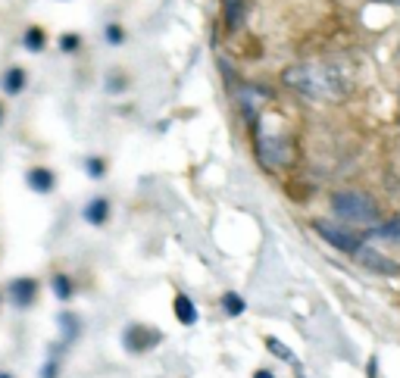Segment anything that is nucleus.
<instances>
[{
  "label": "nucleus",
  "instance_id": "1",
  "mask_svg": "<svg viewBox=\"0 0 400 378\" xmlns=\"http://www.w3.org/2000/svg\"><path fill=\"white\" fill-rule=\"evenodd\" d=\"M281 82L307 100H341L350 91V78L338 63H297L281 72Z\"/></svg>",
  "mask_w": 400,
  "mask_h": 378
},
{
  "label": "nucleus",
  "instance_id": "2",
  "mask_svg": "<svg viewBox=\"0 0 400 378\" xmlns=\"http://www.w3.org/2000/svg\"><path fill=\"white\" fill-rule=\"evenodd\" d=\"M254 147H256V160L266 169H281L291 163V141H288V135L269 131L260 119L254 122Z\"/></svg>",
  "mask_w": 400,
  "mask_h": 378
},
{
  "label": "nucleus",
  "instance_id": "3",
  "mask_svg": "<svg viewBox=\"0 0 400 378\" xmlns=\"http://www.w3.org/2000/svg\"><path fill=\"white\" fill-rule=\"evenodd\" d=\"M332 212L344 222H354V225H369L379 216V207L369 194H360V191H338L332 197Z\"/></svg>",
  "mask_w": 400,
  "mask_h": 378
},
{
  "label": "nucleus",
  "instance_id": "4",
  "mask_svg": "<svg viewBox=\"0 0 400 378\" xmlns=\"http://www.w3.org/2000/svg\"><path fill=\"white\" fill-rule=\"evenodd\" d=\"M160 341H163V332L160 328H151V325H129L122 335V344L129 353H147Z\"/></svg>",
  "mask_w": 400,
  "mask_h": 378
},
{
  "label": "nucleus",
  "instance_id": "5",
  "mask_svg": "<svg viewBox=\"0 0 400 378\" xmlns=\"http://www.w3.org/2000/svg\"><path fill=\"white\" fill-rule=\"evenodd\" d=\"M313 228H316L319 238L328 241L332 247H338L341 254H357V250H360V238H357V234L344 232V228H338V225H332V222H323V219H316V222H313Z\"/></svg>",
  "mask_w": 400,
  "mask_h": 378
},
{
  "label": "nucleus",
  "instance_id": "6",
  "mask_svg": "<svg viewBox=\"0 0 400 378\" xmlns=\"http://www.w3.org/2000/svg\"><path fill=\"white\" fill-rule=\"evenodd\" d=\"M354 256H357L360 266H366V269H372L379 275H400V266L394 263V259H388L385 254H379V250H372V247H360Z\"/></svg>",
  "mask_w": 400,
  "mask_h": 378
},
{
  "label": "nucleus",
  "instance_id": "7",
  "mask_svg": "<svg viewBox=\"0 0 400 378\" xmlns=\"http://www.w3.org/2000/svg\"><path fill=\"white\" fill-rule=\"evenodd\" d=\"M38 297V281L35 279H16L10 285V301L13 306H19V310H26V306L35 303Z\"/></svg>",
  "mask_w": 400,
  "mask_h": 378
},
{
  "label": "nucleus",
  "instance_id": "8",
  "mask_svg": "<svg viewBox=\"0 0 400 378\" xmlns=\"http://www.w3.org/2000/svg\"><path fill=\"white\" fill-rule=\"evenodd\" d=\"M26 182L31 191H38V194H50L53 191V185H57V176H53L50 169H44V166H35V169H28L26 172Z\"/></svg>",
  "mask_w": 400,
  "mask_h": 378
},
{
  "label": "nucleus",
  "instance_id": "9",
  "mask_svg": "<svg viewBox=\"0 0 400 378\" xmlns=\"http://www.w3.org/2000/svg\"><path fill=\"white\" fill-rule=\"evenodd\" d=\"M172 313H175V319L182 322V325H194V322H198V306H194V301L188 294H175Z\"/></svg>",
  "mask_w": 400,
  "mask_h": 378
},
{
  "label": "nucleus",
  "instance_id": "10",
  "mask_svg": "<svg viewBox=\"0 0 400 378\" xmlns=\"http://www.w3.org/2000/svg\"><path fill=\"white\" fill-rule=\"evenodd\" d=\"M244 13H247V4H244V0H225V6H222L225 28H229V31H238L241 22H244Z\"/></svg>",
  "mask_w": 400,
  "mask_h": 378
},
{
  "label": "nucleus",
  "instance_id": "11",
  "mask_svg": "<svg viewBox=\"0 0 400 378\" xmlns=\"http://www.w3.org/2000/svg\"><path fill=\"white\" fill-rule=\"evenodd\" d=\"M85 219H88L91 225H104L109 219V200L107 197H94L88 207H85Z\"/></svg>",
  "mask_w": 400,
  "mask_h": 378
},
{
  "label": "nucleus",
  "instance_id": "12",
  "mask_svg": "<svg viewBox=\"0 0 400 378\" xmlns=\"http://www.w3.org/2000/svg\"><path fill=\"white\" fill-rule=\"evenodd\" d=\"M0 85H4L6 94H22L26 91V69H19V66L6 69L4 78H0Z\"/></svg>",
  "mask_w": 400,
  "mask_h": 378
},
{
  "label": "nucleus",
  "instance_id": "13",
  "mask_svg": "<svg viewBox=\"0 0 400 378\" xmlns=\"http://www.w3.org/2000/svg\"><path fill=\"white\" fill-rule=\"evenodd\" d=\"M50 288H53V294H57V301H72V294H75V285L69 275H53Z\"/></svg>",
  "mask_w": 400,
  "mask_h": 378
},
{
  "label": "nucleus",
  "instance_id": "14",
  "mask_svg": "<svg viewBox=\"0 0 400 378\" xmlns=\"http://www.w3.org/2000/svg\"><path fill=\"white\" fill-rule=\"evenodd\" d=\"M244 310H247V303H244V297H241V294H234V291L222 294V313H225V316H241Z\"/></svg>",
  "mask_w": 400,
  "mask_h": 378
},
{
  "label": "nucleus",
  "instance_id": "15",
  "mask_svg": "<svg viewBox=\"0 0 400 378\" xmlns=\"http://www.w3.org/2000/svg\"><path fill=\"white\" fill-rule=\"evenodd\" d=\"M369 234H375V238H385V241H400V219H391V222L379 225Z\"/></svg>",
  "mask_w": 400,
  "mask_h": 378
},
{
  "label": "nucleus",
  "instance_id": "16",
  "mask_svg": "<svg viewBox=\"0 0 400 378\" xmlns=\"http://www.w3.org/2000/svg\"><path fill=\"white\" fill-rule=\"evenodd\" d=\"M22 44H26L28 47V50H44V31L41 28H35V26H31V28H26V38H22Z\"/></svg>",
  "mask_w": 400,
  "mask_h": 378
},
{
  "label": "nucleus",
  "instance_id": "17",
  "mask_svg": "<svg viewBox=\"0 0 400 378\" xmlns=\"http://www.w3.org/2000/svg\"><path fill=\"white\" fill-rule=\"evenodd\" d=\"M85 169H88L91 178H104L107 176V163L100 160V156H88V160H85Z\"/></svg>",
  "mask_w": 400,
  "mask_h": 378
},
{
  "label": "nucleus",
  "instance_id": "18",
  "mask_svg": "<svg viewBox=\"0 0 400 378\" xmlns=\"http://www.w3.org/2000/svg\"><path fill=\"white\" fill-rule=\"evenodd\" d=\"M266 347H269L272 353H276L279 360H285V363H294V353L288 350V347H285V344H281V341H276V338H269V341H266Z\"/></svg>",
  "mask_w": 400,
  "mask_h": 378
},
{
  "label": "nucleus",
  "instance_id": "19",
  "mask_svg": "<svg viewBox=\"0 0 400 378\" xmlns=\"http://www.w3.org/2000/svg\"><path fill=\"white\" fill-rule=\"evenodd\" d=\"M60 325L66 328V341H72V338L78 335V319H72L69 313H63V316H60Z\"/></svg>",
  "mask_w": 400,
  "mask_h": 378
},
{
  "label": "nucleus",
  "instance_id": "20",
  "mask_svg": "<svg viewBox=\"0 0 400 378\" xmlns=\"http://www.w3.org/2000/svg\"><path fill=\"white\" fill-rule=\"evenodd\" d=\"M78 44H82V38H78V35H63V38H60V50H63V53L78 50Z\"/></svg>",
  "mask_w": 400,
  "mask_h": 378
},
{
  "label": "nucleus",
  "instance_id": "21",
  "mask_svg": "<svg viewBox=\"0 0 400 378\" xmlns=\"http://www.w3.org/2000/svg\"><path fill=\"white\" fill-rule=\"evenodd\" d=\"M107 41H109V44H122V41H125L122 26H116V22H113V26H107Z\"/></svg>",
  "mask_w": 400,
  "mask_h": 378
},
{
  "label": "nucleus",
  "instance_id": "22",
  "mask_svg": "<svg viewBox=\"0 0 400 378\" xmlns=\"http://www.w3.org/2000/svg\"><path fill=\"white\" fill-rule=\"evenodd\" d=\"M57 375H60V363H57V357H53L50 363L41 369V378H57Z\"/></svg>",
  "mask_w": 400,
  "mask_h": 378
},
{
  "label": "nucleus",
  "instance_id": "23",
  "mask_svg": "<svg viewBox=\"0 0 400 378\" xmlns=\"http://www.w3.org/2000/svg\"><path fill=\"white\" fill-rule=\"evenodd\" d=\"M254 378H276V375H272L269 369H256V372H254Z\"/></svg>",
  "mask_w": 400,
  "mask_h": 378
},
{
  "label": "nucleus",
  "instance_id": "24",
  "mask_svg": "<svg viewBox=\"0 0 400 378\" xmlns=\"http://www.w3.org/2000/svg\"><path fill=\"white\" fill-rule=\"evenodd\" d=\"M0 122H4V107H0Z\"/></svg>",
  "mask_w": 400,
  "mask_h": 378
},
{
  "label": "nucleus",
  "instance_id": "25",
  "mask_svg": "<svg viewBox=\"0 0 400 378\" xmlns=\"http://www.w3.org/2000/svg\"><path fill=\"white\" fill-rule=\"evenodd\" d=\"M385 4H400V0H385Z\"/></svg>",
  "mask_w": 400,
  "mask_h": 378
},
{
  "label": "nucleus",
  "instance_id": "26",
  "mask_svg": "<svg viewBox=\"0 0 400 378\" xmlns=\"http://www.w3.org/2000/svg\"><path fill=\"white\" fill-rule=\"evenodd\" d=\"M0 378H10V375H6V372H0Z\"/></svg>",
  "mask_w": 400,
  "mask_h": 378
},
{
  "label": "nucleus",
  "instance_id": "27",
  "mask_svg": "<svg viewBox=\"0 0 400 378\" xmlns=\"http://www.w3.org/2000/svg\"><path fill=\"white\" fill-rule=\"evenodd\" d=\"M297 378H303V372H297Z\"/></svg>",
  "mask_w": 400,
  "mask_h": 378
}]
</instances>
